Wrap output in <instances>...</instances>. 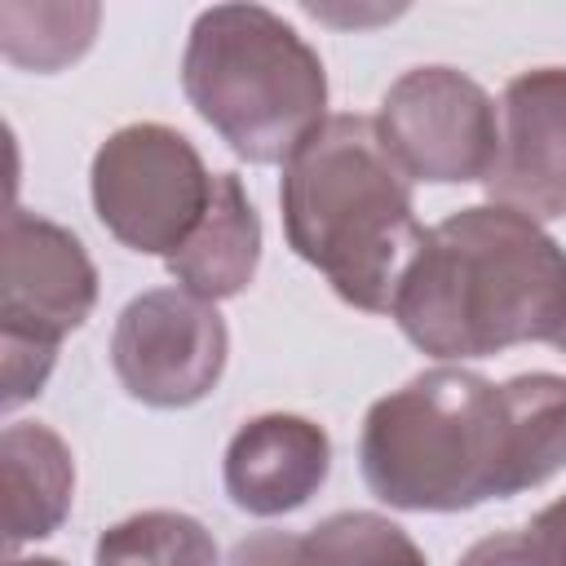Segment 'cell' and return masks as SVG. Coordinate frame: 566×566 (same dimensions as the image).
I'll list each match as a JSON object with an SVG mask.
<instances>
[{"mask_svg": "<svg viewBox=\"0 0 566 566\" xmlns=\"http://www.w3.org/2000/svg\"><path fill=\"white\" fill-rule=\"evenodd\" d=\"M358 464L367 491L407 513L531 491L566 464V376L491 385L464 367H429L367 407Z\"/></svg>", "mask_w": 566, "mask_h": 566, "instance_id": "obj_1", "label": "cell"}, {"mask_svg": "<svg viewBox=\"0 0 566 566\" xmlns=\"http://www.w3.org/2000/svg\"><path fill=\"white\" fill-rule=\"evenodd\" d=\"M389 314L442 363L553 340L566 323V248L513 208H460L424 234Z\"/></svg>", "mask_w": 566, "mask_h": 566, "instance_id": "obj_2", "label": "cell"}, {"mask_svg": "<svg viewBox=\"0 0 566 566\" xmlns=\"http://www.w3.org/2000/svg\"><path fill=\"white\" fill-rule=\"evenodd\" d=\"M283 230L340 301L389 314L424 243L411 177L394 164L367 115H327V124L283 164Z\"/></svg>", "mask_w": 566, "mask_h": 566, "instance_id": "obj_3", "label": "cell"}, {"mask_svg": "<svg viewBox=\"0 0 566 566\" xmlns=\"http://www.w3.org/2000/svg\"><path fill=\"white\" fill-rule=\"evenodd\" d=\"M181 88L248 164H287L327 124L318 53L265 4L203 9L186 40Z\"/></svg>", "mask_w": 566, "mask_h": 566, "instance_id": "obj_4", "label": "cell"}, {"mask_svg": "<svg viewBox=\"0 0 566 566\" xmlns=\"http://www.w3.org/2000/svg\"><path fill=\"white\" fill-rule=\"evenodd\" d=\"M212 177L190 146L168 124H124L115 128L88 168V190L97 221L142 256H172L208 212Z\"/></svg>", "mask_w": 566, "mask_h": 566, "instance_id": "obj_5", "label": "cell"}, {"mask_svg": "<svg viewBox=\"0 0 566 566\" xmlns=\"http://www.w3.org/2000/svg\"><path fill=\"white\" fill-rule=\"evenodd\" d=\"M380 142L411 181H486L500 150V111L491 93L451 71L416 66L389 84L376 115Z\"/></svg>", "mask_w": 566, "mask_h": 566, "instance_id": "obj_6", "label": "cell"}, {"mask_svg": "<svg viewBox=\"0 0 566 566\" xmlns=\"http://www.w3.org/2000/svg\"><path fill=\"white\" fill-rule=\"evenodd\" d=\"M226 345V323L212 301L186 287H155L115 318L111 367L137 402L190 407L217 389Z\"/></svg>", "mask_w": 566, "mask_h": 566, "instance_id": "obj_7", "label": "cell"}, {"mask_svg": "<svg viewBox=\"0 0 566 566\" xmlns=\"http://www.w3.org/2000/svg\"><path fill=\"white\" fill-rule=\"evenodd\" d=\"M97 305V270L84 243L35 212L13 208L4 221L0 265V336L31 345H62Z\"/></svg>", "mask_w": 566, "mask_h": 566, "instance_id": "obj_8", "label": "cell"}, {"mask_svg": "<svg viewBox=\"0 0 566 566\" xmlns=\"http://www.w3.org/2000/svg\"><path fill=\"white\" fill-rule=\"evenodd\" d=\"M486 195L531 221L566 217V66H535L504 84L500 150Z\"/></svg>", "mask_w": 566, "mask_h": 566, "instance_id": "obj_9", "label": "cell"}, {"mask_svg": "<svg viewBox=\"0 0 566 566\" xmlns=\"http://www.w3.org/2000/svg\"><path fill=\"white\" fill-rule=\"evenodd\" d=\"M332 464L327 433L287 411H270L248 420L226 447V495L256 517H279L301 509L323 482Z\"/></svg>", "mask_w": 566, "mask_h": 566, "instance_id": "obj_10", "label": "cell"}, {"mask_svg": "<svg viewBox=\"0 0 566 566\" xmlns=\"http://www.w3.org/2000/svg\"><path fill=\"white\" fill-rule=\"evenodd\" d=\"M226 566H424L420 544L380 513H332L310 531H256Z\"/></svg>", "mask_w": 566, "mask_h": 566, "instance_id": "obj_11", "label": "cell"}, {"mask_svg": "<svg viewBox=\"0 0 566 566\" xmlns=\"http://www.w3.org/2000/svg\"><path fill=\"white\" fill-rule=\"evenodd\" d=\"M261 261V221L256 208L234 172L212 177V199L195 234L168 256V274L177 287L203 296V301H230L239 296Z\"/></svg>", "mask_w": 566, "mask_h": 566, "instance_id": "obj_12", "label": "cell"}, {"mask_svg": "<svg viewBox=\"0 0 566 566\" xmlns=\"http://www.w3.org/2000/svg\"><path fill=\"white\" fill-rule=\"evenodd\" d=\"M0 478H4V544L22 548L53 535L75 495L71 447L35 420H18L0 438Z\"/></svg>", "mask_w": 566, "mask_h": 566, "instance_id": "obj_13", "label": "cell"}, {"mask_svg": "<svg viewBox=\"0 0 566 566\" xmlns=\"http://www.w3.org/2000/svg\"><path fill=\"white\" fill-rule=\"evenodd\" d=\"M102 9L97 4H27L4 0L0 4V53L22 71H62L75 57L88 53L97 35Z\"/></svg>", "mask_w": 566, "mask_h": 566, "instance_id": "obj_14", "label": "cell"}, {"mask_svg": "<svg viewBox=\"0 0 566 566\" xmlns=\"http://www.w3.org/2000/svg\"><path fill=\"white\" fill-rule=\"evenodd\" d=\"M93 566H217V539L190 513L146 509L97 535Z\"/></svg>", "mask_w": 566, "mask_h": 566, "instance_id": "obj_15", "label": "cell"}, {"mask_svg": "<svg viewBox=\"0 0 566 566\" xmlns=\"http://www.w3.org/2000/svg\"><path fill=\"white\" fill-rule=\"evenodd\" d=\"M460 566H566V495L544 504L522 531L478 539Z\"/></svg>", "mask_w": 566, "mask_h": 566, "instance_id": "obj_16", "label": "cell"}, {"mask_svg": "<svg viewBox=\"0 0 566 566\" xmlns=\"http://www.w3.org/2000/svg\"><path fill=\"white\" fill-rule=\"evenodd\" d=\"M0 354H4V411L22 407L27 398H35L53 371L57 349L53 345H31V340H4L0 336Z\"/></svg>", "mask_w": 566, "mask_h": 566, "instance_id": "obj_17", "label": "cell"}, {"mask_svg": "<svg viewBox=\"0 0 566 566\" xmlns=\"http://www.w3.org/2000/svg\"><path fill=\"white\" fill-rule=\"evenodd\" d=\"M4 566H62L57 557H9Z\"/></svg>", "mask_w": 566, "mask_h": 566, "instance_id": "obj_18", "label": "cell"}, {"mask_svg": "<svg viewBox=\"0 0 566 566\" xmlns=\"http://www.w3.org/2000/svg\"><path fill=\"white\" fill-rule=\"evenodd\" d=\"M548 345H553V349H562V354H566V323H562V332H557V336H553V340H548Z\"/></svg>", "mask_w": 566, "mask_h": 566, "instance_id": "obj_19", "label": "cell"}]
</instances>
